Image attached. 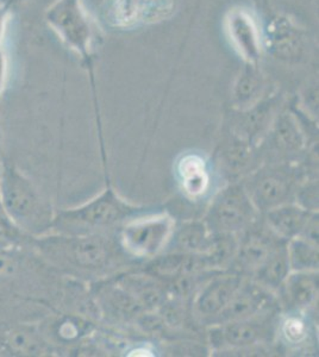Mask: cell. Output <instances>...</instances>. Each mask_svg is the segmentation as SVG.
<instances>
[{"label":"cell","mask_w":319,"mask_h":357,"mask_svg":"<svg viewBox=\"0 0 319 357\" xmlns=\"http://www.w3.org/2000/svg\"><path fill=\"white\" fill-rule=\"evenodd\" d=\"M30 247L59 274L79 280H97L124 264L128 256L119 240L107 234L66 235L48 232L31 238Z\"/></svg>","instance_id":"6da1fadb"},{"label":"cell","mask_w":319,"mask_h":357,"mask_svg":"<svg viewBox=\"0 0 319 357\" xmlns=\"http://www.w3.org/2000/svg\"><path fill=\"white\" fill-rule=\"evenodd\" d=\"M0 198L4 215L30 238L52 231V204L33 180L13 162L0 163Z\"/></svg>","instance_id":"7a4b0ae2"},{"label":"cell","mask_w":319,"mask_h":357,"mask_svg":"<svg viewBox=\"0 0 319 357\" xmlns=\"http://www.w3.org/2000/svg\"><path fill=\"white\" fill-rule=\"evenodd\" d=\"M135 212V207L119 199L109 188L81 206L57 212L50 232L66 235L107 234V230L124 222Z\"/></svg>","instance_id":"3957f363"},{"label":"cell","mask_w":319,"mask_h":357,"mask_svg":"<svg viewBox=\"0 0 319 357\" xmlns=\"http://www.w3.org/2000/svg\"><path fill=\"white\" fill-rule=\"evenodd\" d=\"M302 180V172L288 162L268 163L249 175L244 190L260 212L295 202Z\"/></svg>","instance_id":"277c9868"},{"label":"cell","mask_w":319,"mask_h":357,"mask_svg":"<svg viewBox=\"0 0 319 357\" xmlns=\"http://www.w3.org/2000/svg\"><path fill=\"white\" fill-rule=\"evenodd\" d=\"M174 225V220L168 213L138 217L121 227L119 243L128 256L155 257L170 243Z\"/></svg>","instance_id":"5b68a950"},{"label":"cell","mask_w":319,"mask_h":357,"mask_svg":"<svg viewBox=\"0 0 319 357\" xmlns=\"http://www.w3.org/2000/svg\"><path fill=\"white\" fill-rule=\"evenodd\" d=\"M258 212L242 183H234L219 192L204 222L212 234L236 235L255 223Z\"/></svg>","instance_id":"8992f818"},{"label":"cell","mask_w":319,"mask_h":357,"mask_svg":"<svg viewBox=\"0 0 319 357\" xmlns=\"http://www.w3.org/2000/svg\"><path fill=\"white\" fill-rule=\"evenodd\" d=\"M278 321L272 311L246 319L228 321L211 333V341L214 345L230 347L234 349L255 348L256 345L271 341L278 328Z\"/></svg>","instance_id":"52a82bcc"},{"label":"cell","mask_w":319,"mask_h":357,"mask_svg":"<svg viewBox=\"0 0 319 357\" xmlns=\"http://www.w3.org/2000/svg\"><path fill=\"white\" fill-rule=\"evenodd\" d=\"M49 26L72 49L85 53L91 42V28L80 0H57L45 13Z\"/></svg>","instance_id":"ba28073f"},{"label":"cell","mask_w":319,"mask_h":357,"mask_svg":"<svg viewBox=\"0 0 319 357\" xmlns=\"http://www.w3.org/2000/svg\"><path fill=\"white\" fill-rule=\"evenodd\" d=\"M173 10V0H106L105 18L112 26L135 28L165 20Z\"/></svg>","instance_id":"9c48e42d"},{"label":"cell","mask_w":319,"mask_h":357,"mask_svg":"<svg viewBox=\"0 0 319 357\" xmlns=\"http://www.w3.org/2000/svg\"><path fill=\"white\" fill-rule=\"evenodd\" d=\"M55 353L40 333L38 324H0V354L8 356H49Z\"/></svg>","instance_id":"30bf717a"},{"label":"cell","mask_w":319,"mask_h":357,"mask_svg":"<svg viewBox=\"0 0 319 357\" xmlns=\"http://www.w3.org/2000/svg\"><path fill=\"white\" fill-rule=\"evenodd\" d=\"M224 26L239 56L248 62L258 61L262 50V33L253 13L246 8H232L226 15Z\"/></svg>","instance_id":"8fae6325"},{"label":"cell","mask_w":319,"mask_h":357,"mask_svg":"<svg viewBox=\"0 0 319 357\" xmlns=\"http://www.w3.org/2000/svg\"><path fill=\"white\" fill-rule=\"evenodd\" d=\"M243 282L244 280L239 273L214 276L197 293L193 301V312L199 319L212 324L229 305Z\"/></svg>","instance_id":"7c38bea8"},{"label":"cell","mask_w":319,"mask_h":357,"mask_svg":"<svg viewBox=\"0 0 319 357\" xmlns=\"http://www.w3.org/2000/svg\"><path fill=\"white\" fill-rule=\"evenodd\" d=\"M267 227V225L251 224L244 230V236L239 241L237 252L234 257V264L239 274H254L255 271L271 255L275 247L281 242Z\"/></svg>","instance_id":"4fadbf2b"},{"label":"cell","mask_w":319,"mask_h":357,"mask_svg":"<svg viewBox=\"0 0 319 357\" xmlns=\"http://www.w3.org/2000/svg\"><path fill=\"white\" fill-rule=\"evenodd\" d=\"M304 138L291 116H281L269 131L267 142L260 151L259 158L269 162H291L303 151Z\"/></svg>","instance_id":"5bb4252c"},{"label":"cell","mask_w":319,"mask_h":357,"mask_svg":"<svg viewBox=\"0 0 319 357\" xmlns=\"http://www.w3.org/2000/svg\"><path fill=\"white\" fill-rule=\"evenodd\" d=\"M271 291L263 289L259 284L243 282L229 305L214 321L216 324H224L228 321L246 319L260 313L271 311L273 305Z\"/></svg>","instance_id":"9a60e30c"},{"label":"cell","mask_w":319,"mask_h":357,"mask_svg":"<svg viewBox=\"0 0 319 357\" xmlns=\"http://www.w3.org/2000/svg\"><path fill=\"white\" fill-rule=\"evenodd\" d=\"M175 175L182 193L190 199H200L210 190V167L198 153L182 154L175 163Z\"/></svg>","instance_id":"2e32d148"},{"label":"cell","mask_w":319,"mask_h":357,"mask_svg":"<svg viewBox=\"0 0 319 357\" xmlns=\"http://www.w3.org/2000/svg\"><path fill=\"white\" fill-rule=\"evenodd\" d=\"M92 298L103 312L117 319H135L146 311L126 289L118 284H107V281L94 284Z\"/></svg>","instance_id":"e0dca14e"},{"label":"cell","mask_w":319,"mask_h":357,"mask_svg":"<svg viewBox=\"0 0 319 357\" xmlns=\"http://www.w3.org/2000/svg\"><path fill=\"white\" fill-rule=\"evenodd\" d=\"M265 213L267 227L279 238L288 241L302 235L315 212L291 203L275 207Z\"/></svg>","instance_id":"ac0fdd59"},{"label":"cell","mask_w":319,"mask_h":357,"mask_svg":"<svg viewBox=\"0 0 319 357\" xmlns=\"http://www.w3.org/2000/svg\"><path fill=\"white\" fill-rule=\"evenodd\" d=\"M89 324L81 317L75 314L59 313L57 316L49 317L48 319L40 321L38 326L47 342L55 350L57 345L65 347L75 344V342L80 341L87 333Z\"/></svg>","instance_id":"d6986e66"},{"label":"cell","mask_w":319,"mask_h":357,"mask_svg":"<svg viewBox=\"0 0 319 357\" xmlns=\"http://www.w3.org/2000/svg\"><path fill=\"white\" fill-rule=\"evenodd\" d=\"M117 284L138 301L144 310H155L166 304L167 289L165 284L154 276L126 275L117 280Z\"/></svg>","instance_id":"ffe728a7"},{"label":"cell","mask_w":319,"mask_h":357,"mask_svg":"<svg viewBox=\"0 0 319 357\" xmlns=\"http://www.w3.org/2000/svg\"><path fill=\"white\" fill-rule=\"evenodd\" d=\"M269 45L275 56L298 60L304 52L303 35L291 21L280 17L269 28Z\"/></svg>","instance_id":"44dd1931"},{"label":"cell","mask_w":319,"mask_h":357,"mask_svg":"<svg viewBox=\"0 0 319 357\" xmlns=\"http://www.w3.org/2000/svg\"><path fill=\"white\" fill-rule=\"evenodd\" d=\"M281 289L286 304L295 311H303L317 299L318 275L316 272L295 273L287 276Z\"/></svg>","instance_id":"7402d4cb"},{"label":"cell","mask_w":319,"mask_h":357,"mask_svg":"<svg viewBox=\"0 0 319 357\" xmlns=\"http://www.w3.org/2000/svg\"><path fill=\"white\" fill-rule=\"evenodd\" d=\"M290 269L286 241H281L253 275L255 282L262 286L263 289L276 291L281 289L290 274Z\"/></svg>","instance_id":"603a6c76"},{"label":"cell","mask_w":319,"mask_h":357,"mask_svg":"<svg viewBox=\"0 0 319 357\" xmlns=\"http://www.w3.org/2000/svg\"><path fill=\"white\" fill-rule=\"evenodd\" d=\"M174 252L207 254L214 242V234L209 230L205 222H188L174 230L170 241Z\"/></svg>","instance_id":"cb8c5ba5"},{"label":"cell","mask_w":319,"mask_h":357,"mask_svg":"<svg viewBox=\"0 0 319 357\" xmlns=\"http://www.w3.org/2000/svg\"><path fill=\"white\" fill-rule=\"evenodd\" d=\"M219 156L226 172L236 175L249 169L255 158H259V155H256L253 151L251 143L246 142L239 136L231 138V141L223 144Z\"/></svg>","instance_id":"d4e9b609"},{"label":"cell","mask_w":319,"mask_h":357,"mask_svg":"<svg viewBox=\"0 0 319 357\" xmlns=\"http://www.w3.org/2000/svg\"><path fill=\"white\" fill-rule=\"evenodd\" d=\"M272 114H273V104L272 102H262L261 105H253L251 110L241 117V122L237 123L236 131L239 138H242L251 146H254L255 141L262 135L271 123Z\"/></svg>","instance_id":"484cf974"},{"label":"cell","mask_w":319,"mask_h":357,"mask_svg":"<svg viewBox=\"0 0 319 357\" xmlns=\"http://www.w3.org/2000/svg\"><path fill=\"white\" fill-rule=\"evenodd\" d=\"M287 254L290 267L295 272H316L318 269V244L298 236L287 245Z\"/></svg>","instance_id":"4316f807"},{"label":"cell","mask_w":319,"mask_h":357,"mask_svg":"<svg viewBox=\"0 0 319 357\" xmlns=\"http://www.w3.org/2000/svg\"><path fill=\"white\" fill-rule=\"evenodd\" d=\"M263 79L256 69L248 67L244 69L234 89L235 102L239 107L253 106L262 94Z\"/></svg>","instance_id":"83f0119b"},{"label":"cell","mask_w":319,"mask_h":357,"mask_svg":"<svg viewBox=\"0 0 319 357\" xmlns=\"http://www.w3.org/2000/svg\"><path fill=\"white\" fill-rule=\"evenodd\" d=\"M278 333L290 347H300L305 344L311 336V326L306 318L298 313H291L285 317L283 321H278Z\"/></svg>","instance_id":"f1b7e54d"},{"label":"cell","mask_w":319,"mask_h":357,"mask_svg":"<svg viewBox=\"0 0 319 357\" xmlns=\"http://www.w3.org/2000/svg\"><path fill=\"white\" fill-rule=\"evenodd\" d=\"M31 238L13 225L4 213H0V250L13 247L29 245Z\"/></svg>","instance_id":"f546056e"},{"label":"cell","mask_w":319,"mask_h":357,"mask_svg":"<svg viewBox=\"0 0 319 357\" xmlns=\"http://www.w3.org/2000/svg\"><path fill=\"white\" fill-rule=\"evenodd\" d=\"M295 199L299 206L309 211L316 212L318 208V183H310L300 185L295 193Z\"/></svg>","instance_id":"4dcf8cb0"},{"label":"cell","mask_w":319,"mask_h":357,"mask_svg":"<svg viewBox=\"0 0 319 357\" xmlns=\"http://www.w3.org/2000/svg\"><path fill=\"white\" fill-rule=\"evenodd\" d=\"M22 1H24V0H0V8H5V10H8V8H11V6H15V5L20 4Z\"/></svg>","instance_id":"1f68e13d"},{"label":"cell","mask_w":319,"mask_h":357,"mask_svg":"<svg viewBox=\"0 0 319 357\" xmlns=\"http://www.w3.org/2000/svg\"><path fill=\"white\" fill-rule=\"evenodd\" d=\"M1 142L3 139H1V130H0V162H1Z\"/></svg>","instance_id":"d6a6232c"},{"label":"cell","mask_w":319,"mask_h":357,"mask_svg":"<svg viewBox=\"0 0 319 357\" xmlns=\"http://www.w3.org/2000/svg\"><path fill=\"white\" fill-rule=\"evenodd\" d=\"M0 213H4V212H3V207H1V198H0Z\"/></svg>","instance_id":"836d02e7"}]
</instances>
